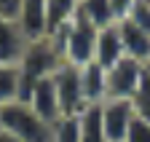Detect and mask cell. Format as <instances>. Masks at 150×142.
<instances>
[{
    "mask_svg": "<svg viewBox=\"0 0 150 142\" xmlns=\"http://www.w3.org/2000/svg\"><path fill=\"white\" fill-rule=\"evenodd\" d=\"M64 64L62 59V51L51 38H40V40H30L22 59H19V73H22V99L24 102L30 88L43 81V78H51L56 70Z\"/></svg>",
    "mask_w": 150,
    "mask_h": 142,
    "instance_id": "1",
    "label": "cell"
},
{
    "mask_svg": "<svg viewBox=\"0 0 150 142\" xmlns=\"http://www.w3.org/2000/svg\"><path fill=\"white\" fill-rule=\"evenodd\" d=\"M97 32L86 19H81L78 11L75 16L56 32L51 35V40L59 46L62 51V59L64 64H72V67H83L88 62H94V46H97Z\"/></svg>",
    "mask_w": 150,
    "mask_h": 142,
    "instance_id": "2",
    "label": "cell"
},
{
    "mask_svg": "<svg viewBox=\"0 0 150 142\" xmlns=\"http://www.w3.org/2000/svg\"><path fill=\"white\" fill-rule=\"evenodd\" d=\"M0 129L19 142H51V126L32 113L27 102L0 105Z\"/></svg>",
    "mask_w": 150,
    "mask_h": 142,
    "instance_id": "3",
    "label": "cell"
},
{
    "mask_svg": "<svg viewBox=\"0 0 150 142\" xmlns=\"http://www.w3.org/2000/svg\"><path fill=\"white\" fill-rule=\"evenodd\" d=\"M54 88H56V99H59V110L62 115H81L88 105L83 99V88H81V70L72 64H62L56 73L51 75Z\"/></svg>",
    "mask_w": 150,
    "mask_h": 142,
    "instance_id": "4",
    "label": "cell"
},
{
    "mask_svg": "<svg viewBox=\"0 0 150 142\" xmlns=\"http://www.w3.org/2000/svg\"><path fill=\"white\" fill-rule=\"evenodd\" d=\"M105 73H107V99H131L142 83L145 64L123 57L118 64H112Z\"/></svg>",
    "mask_w": 150,
    "mask_h": 142,
    "instance_id": "5",
    "label": "cell"
},
{
    "mask_svg": "<svg viewBox=\"0 0 150 142\" xmlns=\"http://www.w3.org/2000/svg\"><path fill=\"white\" fill-rule=\"evenodd\" d=\"M99 110H102V129L107 142H126V134L137 118L131 99H105Z\"/></svg>",
    "mask_w": 150,
    "mask_h": 142,
    "instance_id": "6",
    "label": "cell"
},
{
    "mask_svg": "<svg viewBox=\"0 0 150 142\" xmlns=\"http://www.w3.org/2000/svg\"><path fill=\"white\" fill-rule=\"evenodd\" d=\"M32 113L38 118H43L48 126L56 121V118H62V110H59V99H56V88H54V81L51 78H43V81H38L32 88H30V94L24 99Z\"/></svg>",
    "mask_w": 150,
    "mask_h": 142,
    "instance_id": "7",
    "label": "cell"
},
{
    "mask_svg": "<svg viewBox=\"0 0 150 142\" xmlns=\"http://www.w3.org/2000/svg\"><path fill=\"white\" fill-rule=\"evenodd\" d=\"M118 35H121V46H123V57L126 59H134L139 64L150 62V32L139 30L134 22H118Z\"/></svg>",
    "mask_w": 150,
    "mask_h": 142,
    "instance_id": "8",
    "label": "cell"
},
{
    "mask_svg": "<svg viewBox=\"0 0 150 142\" xmlns=\"http://www.w3.org/2000/svg\"><path fill=\"white\" fill-rule=\"evenodd\" d=\"M16 24L24 32L27 43L46 38V0H22L16 13Z\"/></svg>",
    "mask_w": 150,
    "mask_h": 142,
    "instance_id": "9",
    "label": "cell"
},
{
    "mask_svg": "<svg viewBox=\"0 0 150 142\" xmlns=\"http://www.w3.org/2000/svg\"><path fill=\"white\" fill-rule=\"evenodd\" d=\"M27 48V38L19 30L16 19L0 16V64H19Z\"/></svg>",
    "mask_w": 150,
    "mask_h": 142,
    "instance_id": "10",
    "label": "cell"
},
{
    "mask_svg": "<svg viewBox=\"0 0 150 142\" xmlns=\"http://www.w3.org/2000/svg\"><path fill=\"white\" fill-rule=\"evenodd\" d=\"M123 59V46H121V35L118 27H105L97 32V46H94V62L102 70H110L112 64H118Z\"/></svg>",
    "mask_w": 150,
    "mask_h": 142,
    "instance_id": "11",
    "label": "cell"
},
{
    "mask_svg": "<svg viewBox=\"0 0 150 142\" xmlns=\"http://www.w3.org/2000/svg\"><path fill=\"white\" fill-rule=\"evenodd\" d=\"M78 70H81V88L86 105H102L107 99V73L97 62H88Z\"/></svg>",
    "mask_w": 150,
    "mask_h": 142,
    "instance_id": "12",
    "label": "cell"
},
{
    "mask_svg": "<svg viewBox=\"0 0 150 142\" xmlns=\"http://www.w3.org/2000/svg\"><path fill=\"white\" fill-rule=\"evenodd\" d=\"M78 11V0H46V38L56 35Z\"/></svg>",
    "mask_w": 150,
    "mask_h": 142,
    "instance_id": "13",
    "label": "cell"
},
{
    "mask_svg": "<svg viewBox=\"0 0 150 142\" xmlns=\"http://www.w3.org/2000/svg\"><path fill=\"white\" fill-rule=\"evenodd\" d=\"M78 16L86 19L94 30H105V27L115 24L110 0H81V3H78Z\"/></svg>",
    "mask_w": 150,
    "mask_h": 142,
    "instance_id": "14",
    "label": "cell"
},
{
    "mask_svg": "<svg viewBox=\"0 0 150 142\" xmlns=\"http://www.w3.org/2000/svg\"><path fill=\"white\" fill-rule=\"evenodd\" d=\"M22 99V73L19 64H0V105Z\"/></svg>",
    "mask_w": 150,
    "mask_h": 142,
    "instance_id": "15",
    "label": "cell"
},
{
    "mask_svg": "<svg viewBox=\"0 0 150 142\" xmlns=\"http://www.w3.org/2000/svg\"><path fill=\"white\" fill-rule=\"evenodd\" d=\"M78 118H81V142H107L105 129H102V110H99V105H88Z\"/></svg>",
    "mask_w": 150,
    "mask_h": 142,
    "instance_id": "16",
    "label": "cell"
},
{
    "mask_svg": "<svg viewBox=\"0 0 150 142\" xmlns=\"http://www.w3.org/2000/svg\"><path fill=\"white\" fill-rule=\"evenodd\" d=\"M51 142H81V118L62 115L51 123Z\"/></svg>",
    "mask_w": 150,
    "mask_h": 142,
    "instance_id": "17",
    "label": "cell"
},
{
    "mask_svg": "<svg viewBox=\"0 0 150 142\" xmlns=\"http://www.w3.org/2000/svg\"><path fill=\"white\" fill-rule=\"evenodd\" d=\"M131 105H134V115L150 123V81H147V75H142V83L137 88V94L131 97Z\"/></svg>",
    "mask_w": 150,
    "mask_h": 142,
    "instance_id": "18",
    "label": "cell"
},
{
    "mask_svg": "<svg viewBox=\"0 0 150 142\" xmlns=\"http://www.w3.org/2000/svg\"><path fill=\"white\" fill-rule=\"evenodd\" d=\"M129 22H134L139 30H145V32H150V6H147V0H137L134 3V8L129 11V16H126Z\"/></svg>",
    "mask_w": 150,
    "mask_h": 142,
    "instance_id": "19",
    "label": "cell"
},
{
    "mask_svg": "<svg viewBox=\"0 0 150 142\" xmlns=\"http://www.w3.org/2000/svg\"><path fill=\"white\" fill-rule=\"evenodd\" d=\"M126 142H150V123L142 118H134V123L126 134Z\"/></svg>",
    "mask_w": 150,
    "mask_h": 142,
    "instance_id": "20",
    "label": "cell"
},
{
    "mask_svg": "<svg viewBox=\"0 0 150 142\" xmlns=\"http://www.w3.org/2000/svg\"><path fill=\"white\" fill-rule=\"evenodd\" d=\"M134 3H137V0H110L112 16H115V24H118V22H123L126 16H129V11L134 8Z\"/></svg>",
    "mask_w": 150,
    "mask_h": 142,
    "instance_id": "21",
    "label": "cell"
},
{
    "mask_svg": "<svg viewBox=\"0 0 150 142\" xmlns=\"http://www.w3.org/2000/svg\"><path fill=\"white\" fill-rule=\"evenodd\" d=\"M19 3H22V0H0V16H6V19H16Z\"/></svg>",
    "mask_w": 150,
    "mask_h": 142,
    "instance_id": "22",
    "label": "cell"
},
{
    "mask_svg": "<svg viewBox=\"0 0 150 142\" xmlns=\"http://www.w3.org/2000/svg\"><path fill=\"white\" fill-rule=\"evenodd\" d=\"M0 142H19V139H13L11 134H6L3 129H0Z\"/></svg>",
    "mask_w": 150,
    "mask_h": 142,
    "instance_id": "23",
    "label": "cell"
},
{
    "mask_svg": "<svg viewBox=\"0 0 150 142\" xmlns=\"http://www.w3.org/2000/svg\"><path fill=\"white\" fill-rule=\"evenodd\" d=\"M145 75H147V81H150V62L145 64Z\"/></svg>",
    "mask_w": 150,
    "mask_h": 142,
    "instance_id": "24",
    "label": "cell"
},
{
    "mask_svg": "<svg viewBox=\"0 0 150 142\" xmlns=\"http://www.w3.org/2000/svg\"><path fill=\"white\" fill-rule=\"evenodd\" d=\"M147 6H150V0H147Z\"/></svg>",
    "mask_w": 150,
    "mask_h": 142,
    "instance_id": "25",
    "label": "cell"
},
{
    "mask_svg": "<svg viewBox=\"0 0 150 142\" xmlns=\"http://www.w3.org/2000/svg\"><path fill=\"white\" fill-rule=\"evenodd\" d=\"M78 3H81V0H78Z\"/></svg>",
    "mask_w": 150,
    "mask_h": 142,
    "instance_id": "26",
    "label": "cell"
}]
</instances>
